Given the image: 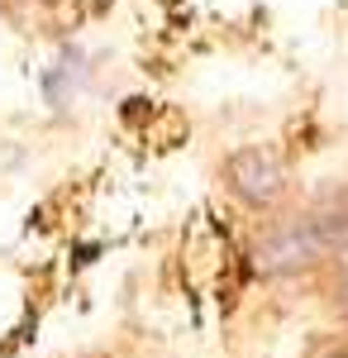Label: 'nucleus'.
Here are the masks:
<instances>
[{"label": "nucleus", "mask_w": 348, "mask_h": 358, "mask_svg": "<svg viewBox=\"0 0 348 358\" xmlns=\"http://www.w3.org/2000/svg\"><path fill=\"white\" fill-rule=\"evenodd\" d=\"M339 248H348V192L329 196L324 206L296 215V220L272 224L258 239L253 258H258V268L268 277H291V273L315 268L320 258L339 253Z\"/></svg>", "instance_id": "nucleus-1"}, {"label": "nucleus", "mask_w": 348, "mask_h": 358, "mask_svg": "<svg viewBox=\"0 0 348 358\" xmlns=\"http://www.w3.org/2000/svg\"><path fill=\"white\" fill-rule=\"evenodd\" d=\"M224 182H229V192L239 196L243 206L268 210L287 192V163H282V153L268 148V143H248V148H239L224 163Z\"/></svg>", "instance_id": "nucleus-2"}, {"label": "nucleus", "mask_w": 348, "mask_h": 358, "mask_svg": "<svg viewBox=\"0 0 348 358\" xmlns=\"http://www.w3.org/2000/svg\"><path fill=\"white\" fill-rule=\"evenodd\" d=\"M329 358H348V354H329Z\"/></svg>", "instance_id": "nucleus-4"}, {"label": "nucleus", "mask_w": 348, "mask_h": 358, "mask_svg": "<svg viewBox=\"0 0 348 358\" xmlns=\"http://www.w3.org/2000/svg\"><path fill=\"white\" fill-rule=\"evenodd\" d=\"M339 296H344V315H348V273H344V287H339Z\"/></svg>", "instance_id": "nucleus-3"}]
</instances>
